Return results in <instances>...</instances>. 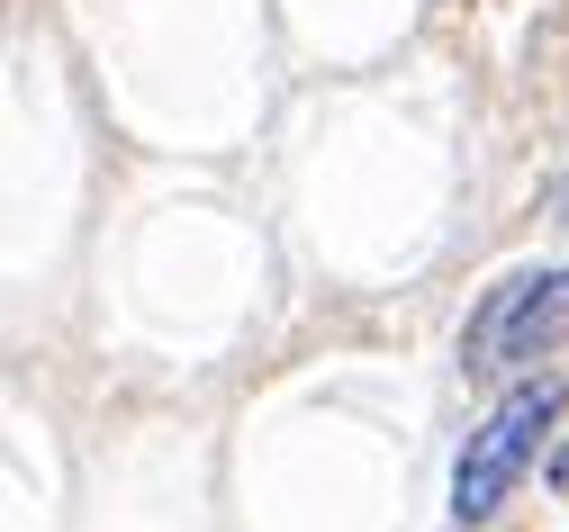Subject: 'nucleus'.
<instances>
[{"label":"nucleus","instance_id":"1","mask_svg":"<svg viewBox=\"0 0 569 532\" xmlns=\"http://www.w3.org/2000/svg\"><path fill=\"white\" fill-rule=\"evenodd\" d=\"M560 406H569L560 379H525V389L497 398V415L470 433L461 470H452V514H461V523H488L497 505L516 496V479L533 470V451H542V433L560 424Z\"/></svg>","mask_w":569,"mask_h":532},{"label":"nucleus","instance_id":"2","mask_svg":"<svg viewBox=\"0 0 569 532\" xmlns=\"http://www.w3.org/2000/svg\"><path fill=\"white\" fill-rule=\"evenodd\" d=\"M560 334H569V271H516V280H497L488 308L470 317L461 361L470 370H516V361H542Z\"/></svg>","mask_w":569,"mask_h":532},{"label":"nucleus","instance_id":"3","mask_svg":"<svg viewBox=\"0 0 569 532\" xmlns=\"http://www.w3.org/2000/svg\"><path fill=\"white\" fill-rule=\"evenodd\" d=\"M551 225H560V235H569V181L551 190Z\"/></svg>","mask_w":569,"mask_h":532}]
</instances>
